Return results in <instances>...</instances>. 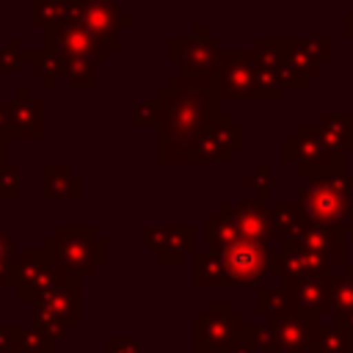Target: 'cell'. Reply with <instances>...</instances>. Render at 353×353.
Listing matches in <instances>:
<instances>
[{
	"label": "cell",
	"mask_w": 353,
	"mask_h": 353,
	"mask_svg": "<svg viewBox=\"0 0 353 353\" xmlns=\"http://www.w3.org/2000/svg\"><path fill=\"white\" fill-rule=\"evenodd\" d=\"M243 328L245 320L229 301H210L207 312L196 314V347L221 353Z\"/></svg>",
	"instance_id": "8"
},
{
	"label": "cell",
	"mask_w": 353,
	"mask_h": 353,
	"mask_svg": "<svg viewBox=\"0 0 353 353\" xmlns=\"http://www.w3.org/2000/svg\"><path fill=\"white\" fill-rule=\"evenodd\" d=\"M11 265H14V240L0 229V287H8Z\"/></svg>",
	"instance_id": "34"
},
{
	"label": "cell",
	"mask_w": 353,
	"mask_h": 353,
	"mask_svg": "<svg viewBox=\"0 0 353 353\" xmlns=\"http://www.w3.org/2000/svg\"><path fill=\"white\" fill-rule=\"evenodd\" d=\"M135 116H138V121H141V124H146V121H152V119H157V116H160V105H157V102H141Z\"/></svg>",
	"instance_id": "38"
},
{
	"label": "cell",
	"mask_w": 353,
	"mask_h": 353,
	"mask_svg": "<svg viewBox=\"0 0 353 353\" xmlns=\"http://www.w3.org/2000/svg\"><path fill=\"white\" fill-rule=\"evenodd\" d=\"M287 61L306 77L320 74L325 63L334 61V39L320 36V39H281Z\"/></svg>",
	"instance_id": "15"
},
{
	"label": "cell",
	"mask_w": 353,
	"mask_h": 353,
	"mask_svg": "<svg viewBox=\"0 0 353 353\" xmlns=\"http://www.w3.org/2000/svg\"><path fill=\"white\" fill-rule=\"evenodd\" d=\"M314 127L320 130L328 149L342 152V154L353 152V113L350 110H345V113H320Z\"/></svg>",
	"instance_id": "20"
},
{
	"label": "cell",
	"mask_w": 353,
	"mask_h": 353,
	"mask_svg": "<svg viewBox=\"0 0 353 353\" xmlns=\"http://www.w3.org/2000/svg\"><path fill=\"white\" fill-rule=\"evenodd\" d=\"M245 146V130L234 124L229 113H215L190 141L174 146L163 160H193V163H210V160H232Z\"/></svg>",
	"instance_id": "4"
},
{
	"label": "cell",
	"mask_w": 353,
	"mask_h": 353,
	"mask_svg": "<svg viewBox=\"0 0 353 353\" xmlns=\"http://www.w3.org/2000/svg\"><path fill=\"white\" fill-rule=\"evenodd\" d=\"M245 185L254 188V190H256V201L265 204V201L270 199V165H268V163H259L256 171L245 179Z\"/></svg>",
	"instance_id": "32"
},
{
	"label": "cell",
	"mask_w": 353,
	"mask_h": 353,
	"mask_svg": "<svg viewBox=\"0 0 353 353\" xmlns=\"http://www.w3.org/2000/svg\"><path fill=\"white\" fill-rule=\"evenodd\" d=\"M63 74L74 85H91L94 83V61H88V58H63Z\"/></svg>",
	"instance_id": "31"
},
{
	"label": "cell",
	"mask_w": 353,
	"mask_h": 353,
	"mask_svg": "<svg viewBox=\"0 0 353 353\" xmlns=\"http://www.w3.org/2000/svg\"><path fill=\"white\" fill-rule=\"evenodd\" d=\"M281 290L301 314H331V276H303L295 281H281Z\"/></svg>",
	"instance_id": "14"
},
{
	"label": "cell",
	"mask_w": 353,
	"mask_h": 353,
	"mask_svg": "<svg viewBox=\"0 0 353 353\" xmlns=\"http://www.w3.org/2000/svg\"><path fill=\"white\" fill-rule=\"evenodd\" d=\"M17 190H19V168L14 163H6L0 168V199L11 201L17 199Z\"/></svg>",
	"instance_id": "33"
},
{
	"label": "cell",
	"mask_w": 353,
	"mask_h": 353,
	"mask_svg": "<svg viewBox=\"0 0 353 353\" xmlns=\"http://www.w3.org/2000/svg\"><path fill=\"white\" fill-rule=\"evenodd\" d=\"M6 165V141H0V168Z\"/></svg>",
	"instance_id": "41"
},
{
	"label": "cell",
	"mask_w": 353,
	"mask_h": 353,
	"mask_svg": "<svg viewBox=\"0 0 353 353\" xmlns=\"http://www.w3.org/2000/svg\"><path fill=\"white\" fill-rule=\"evenodd\" d=\"M256 309H259L262 314H268L270 320L295 312L292 301L287 298V292H284L281 287H265V290H259V292H256Z\"/></svg>",
	"instance_id": "25"
},
{
	"label": "cell",
	"mask_w": 353,
	"mask_h": 353,
	"mask_svg": "<svg viewBox=\"0 0 353 353\" xmlns=\"http://www.w3.org/2000/svg\"><path fill=\"white\" fill-rule=\"evenodd\" d=\"M108 353H141V345L130 342V339H110L108 342Z\"/></svg>",
	"instance_id": "37"
},
{
	"label": "cell",
	"mask_w": 353,
	"mask_h": 353,
	"mask_svg": "<svg viewBox=\"0 0 353 353\" xmlns=\"http://www.w3.org/2000/svg\"><path fill=\"white\" fill-rule=\"evenodd\" d=\"M44 39H47V50L55 52L58 58H88L97 63L108 55V44L99 41L94 33H88L77 22L44 28Z\"/></svg>",
	"instance_id": "11"
},
{
	"label": "cell",
	"mask_w": 353,
	"mask_h": 353,
	"mask_svg": "<svg viewBox=\"0 0 353 353\" xmlns=\"http://www.w3.org/2000/svg\"><path fill=\"white\" fill-rule=\"evenodd\" d=\"M320 328V317L312 314H301V312H290L284 317H276L268 323V342L270 350H281V353H309L312 336Z\"/></svg>",
	"instance_id": "12"
},
{
	"label": "cell",
	"mask_w": 353,
	"mask_h": 353,
	"mask_svg": "<svg viewBox=\"0 0 353 353\" xmlns=\"http://www.w3.org/2000/svg\"><path fill=\"white\" fill-rule=\"evenodd\" d=\"M160 146H179L185 141H190L218 110V99L210 94L207 83L199 80H188V77H176L171 85H165L160 91Z\"/></svg>",
	"instance_id": "1"
},
{
	"label": "cell",
	"mask_w": 353,
	"mask_h": 353,
	"mask_svg": "<svg viewBox=\"0 0 353 353\" xmlns=\"http://www.w3.org/2000/svg\"><path fill=\"white\" fill-rule=\"evenodd\" d=\"M44 196L52 201L61 199H77L80 196V179L66 171V165H47L44 168Z\"/></svg>",
	"instance_id": "24"
},
{
	"label": "cell",
	"mask_w": 353,
	"mask_h": 353,
	"mask_svg": "<svg viewBox=\"0 0 353 353\" xmlns=\"http://www.w3.org/2000/svg\"><path fill=\"white\" fill-rule=\"evenodd\" d=\"M61 279V270L52 268L44 251H25L14 259L8 273V287H17L19 298L39 301L44 292H50Z\"/></svg>",
	"instance_id": "9"
},
{
	"label": "cell",
	"mask_w": 353,
	"mask_h": 353,
	"mask_svg": "<svg viewBox=\"0 0 353 353\" xmlns=\"http://www.w3.org/2000/svg\"><path fill=\"white\" fill-rule=\"evenodd\" d=\"M298 207L312 226H345L353 212V176L339 174L328 179H312L298 190Z\"/></svg>",
	"instance_id": "3"
},
{
	"label": "cell",
	"mask_w": 353,
	"mask_h": 353,
	"mask_svg": "<svg viewBox=\"0 0 353 353\" xmlns=\"http://www.w3.org/2000/svg\"><path fill=\"white\" fill-rule=\"evenodd\" d=\"M146 240L149 245L154 248V254L163 259V262H171V259H179L185 248L193 245V229L190 226H146Z\"/></svg>",
	"instance_id": "19"
},
{
	"label": "cell",
	"mask_w": 353,
	"mask_h": 353,
	"mask_svg": "<svg viewBox=\"0 0 353 353\" xmlns=\"http://www.w3.org/2000/svg\"><path fill=\"white\" fill-rule=\"evenodd\" d=\"M33 22L47 28L72 22V3H33Z\"/></svg>",
	"instance_id": "29"
},
{
	"label": "cell",
	"mask_w": 353,
	"mask_h": 353,
	"mask_svg": "<svg viewBox=\"0 0 353 353\" xmlns=\"http://www.w3.org/2000/svg\"><path fill=\"white\" fill-rule=\"evenodd\" d=\"M237 240H240V232H237V223H234V204L223 201L221 210L207 218V243H210L207 251L221 254Z\"/></svg>",
	"instance_id": "21"
},
{
	"label": "cell",
	"mask_w": 353,
	"mask_h": 353,
	"mask_svg": "<svg viewBox=\"0 0 353 353\" xmlns=\"http://www.w3.org/2000/svg\"><path fill=\"white\" fill-rule=\"evenodd\" d=\"M22 58H25V52H19L17 39H8L6 50H0V74H6V72H11V69H17V66L22 63Z\"/></svg>",
	"instance_id": "35"
},
{
	"label": "cell",
	"mask_w": 353,
	"mask_h": 353,
	"mask_svg": "<svg viewBox=\"0 0 353 353\" xmlns=\"http://www.w3.org/2000/svg\"><path fill=\"white\" fill-rule=\"evenodd\" d=\"M234 223H237V232H240L243 240L262 243V245H268L273 240V226H270L268 204H259V201L234 204Z\"/></svg>",
	"instance_id": "17"
},
{
	"label": "cell",
	"mask_w": 353,
	"mask_h": 353,
	"mask_svg": "<svg viewBox=\"0 0 353 353\" xmlns=\"http://www.w3.org/2000/svg\"><path fill=\"white\" fill-rule=\"evenodd\" d=\"M342 276H345V279H350V281H353V262H347V265H345V273H342Z\"/></svg>",
	"instance_id": "40"
},
{
	"label": "cell",
	"mask_w": 353,
	"mask_h": 353,
	"mask_svg": "<svg viewBox=\"0 0 353 353\" xmlns=\"http://www.w3.org/2000/svg\"><path fill=\"white\" fill-rule=\"evenodd\" d=\"M331 328H336L342 336H347L353 342V309L347 312H334L331 314Z\"/></svg>",
	"instance_id": "36"
},
{
	"label": "cell",
	"mask_w": 353,
	"mask_h": 353,
	"mask_svg": "<svg viewBox=\"0 0 353 353\" xmlns=\"http://www.w3.org/2000/svg\"><path fill=\"white\" fill-rule=\"evenodd\" d=\"M268 331L265 328H243L221 353H268Z\"/></svg>",
	"instance_id": "27"
},
{
	"label": "cell",
	"mask_w": 353,
	"mask_h": 353,
	"mask_svg": "<svg viewBox=\"0 0 353 353\" xmlns=\"http://www.w3.org/2000/svg\"><path fill=\"white\" fill-rule=\"evenodd\" d=\"M281 245H298V248H306L312 254H320L325 259H331L334 265H345L347 259V245H345V226H312L306 223L301 229V234L295 240H287Z\"/></svg>",
	"instance_id": "16"
},
{
	"label": "cell",
	"mask_w": 353,
	"mask_h": 353,
	"mask_svg": "<svg viewBox=\"0 0 353 353\" xmlns=\"http://www.w3.org/2000/svg\"><path fill=\"white\" fill-rule=\"evenodd\" d=\"M171 61H176L182 66V74L179 77L207 83L210 74L218 69L221 44H218V39H212L207 33V28H196L193 36L174 39L171 41Z\"/></svg>",
	"instance_id": "7"
},
{
	"label": "cell",
	"mask_w": 353,
	"mask_h": 353,
	"mask_svg": "<svg viewBox=\"0 0 353 353\" xmlns=\"http://www.w3.org/2000/svg\"><path fill=\"white\" fill-rule=\"evenodd\" d=\"M309 353H353V342L331 325H320L312 336Z\"/></svg>",
	"instance_id": "26"
},
{
	"label": "cell",
	"mask_w": 353,
	"mask_h": 353,
	"mask_svg": "<svg viewBox=\"0 0 353 353\" xmlns=\"http://www.w3.org/2000/svg\"><path fill=\"white\" fill-rule=\"evenodd\" d=\"M207 88L215 99H256V58L254 52H221L218 69L210 74Z\"/></svg>",
	"instance_id": "6"
},
{
	"label": "cell",
	"mask_w": 353,
	"mask_h": 353,
	"mask_svg": "<svg viewBox=\"0 0 353 353\" xmlns=\"http://www.w3.org/2000/svg\"><path fill=\"white\" fill-rule=\"evenodd\" d=\"M353 309V281L345 276H331V314Z\"/></svg>",
	"instance_id": "30"
},
{
	"label": "cell",
	"mask_w": 353,
	"mask_h": 353,
	"mask_svg": "<svg viewBox=\"0 0 353 353\" xmlns=\"http://www.w3.org/2000/svg\"><path fill=\"white\" fill-rule=\"evenodd\" d=\"M44 254L55 270L66 276H85L105 259V240H99L91 226H58L55 237L47 240Z\"/></svg>",
	"instance_id": "5"
},
{
	"label": "cell",
	"mask_w": 353,
	"mask_h": 353,
	"mask_svg": "<svg viewBox=\"0 0 353 353\" xmlns=\"http://www.w3.org/2000/svg\"><path fill=\"white\" fill-rule=\"evenodd\" d=\"M268 212H270L273 240H279V243L295 240L301 234V229L306 226V218H303L298 201H270Z\"/></svg>",
	"instance_id": "22"
},
{
	"label": "cell",
	"mask_w": 353,
	"mask_h": 353,
	"mask_svg": "<svg viewBox=\"0 0 353 353\" xmlns=\"http://www.w3.org/2000/svg\"><path fill=\"white\" fill-rule=\"evenodd\" d=\"M345 36H350V39H353V8L345 14Z\"/></svg>",
	"instance_id": "39"
},
{
	"label": "cell",
	"mask_w": 353,
	"mask_h": 353,
	"mask_svg": "<svg viewBox=\"0 0 353 353\" xmlns=\"http://www.w3.org/2000/svg\"><path fill=\"white\" fill-rule=\"evenodd\" d=\"M25 58L30 61L33 72H36L39 77H44V83H47V85H55L58 74H63V58H58V55H55V52H50V50L25 52Z\"/></svg>",
	"instance_id": "28"
},
{
	"label": "cell",
	"mask_w": 353,
	"mask_h": 353,
	"mask_svg": "<svg viewBox=\"0 0 353 353\" xmlns=\"http://www.w3.org/2000/svg\"><path fill=\"white\" fill-rule=\"evenodd\" d=\"M193 279H196V287L201 290H210V287H229V279H226V268H223V259L221 254H212V251H196V259H193Z\"/></svg>",
	"instance_id": "23"
},
{
	"label": "cell",
	"mask_w": 353,
	"mask_h": 353,
	"mask_svg": "<svg viewBox=\"0 0 353 353\" xmlns=\"http://www.w3.org/2000/svg\"><path fill=\"white\" fill-rule=\"evenodd\" d=\"M281 160L309 182L345 174V154L328 149L314 124H298L292 135L281 141Z\"/></svg>",
	"instance_id": "2"
},
{
	"label": "cell",
	"mask_w": 353,
	"mask_h": 353,
	"mask_svg": "<svg viewBox=\"0 0 353 353\" xmlns=\"http://www.w3.org/2000/svg\"><path fill=\"white\" fill-rule=\"evenodd\" d=\"M268 256H270L268 245L251 243V240H243V237L237 243H232L226 251H221L229 287H251V284H256L268 273Z\"/></svg>",
	"instance_id": "10"
},
{
	"label": "cell",
	"mask_w": 353,
	"mask_h": 353,
	"mask_svg": "<svg viewBox=\"0 0 353 353\" xmlns=\"http://www.w3.org/2000/svg\"><path fill=\"white\" fill-rule=\"evenodd\" d=\"M268 353H270V350H268Z\"/></svg>",
	"instance_id": "43"
},
{
	"label": "cell",
	"mask_w": 353,
	"mask_h": 353,
	"mask_svg": "<svg viewBox=\"0 0 353 353\" xmlns=\"http://www.w3.org/2000/svg\"><path fill=\"white\" fill-rule=\"evenodd\" d=\"M28 353H52V350H28Z\"/></svg>",
	"instance_id": "42"
},
{
	"label": "cell",
	"mask_w": 353,
	"mask_h": 353,
	"mask_svg": "<svg viewBox=\"0 0 353 353\" xmlns=\"http://www.w3.org/2000/svg\"><path fill=\"white\" fill-rule=\"evenodd\" d=\"M72 22L83 25L108 47H116V30L130 22V14L116 3H72Z\"/></svg>",
	"instance_id": "13"
},
{
	"label": "cell",
	"mask_w": 353,
	"mask_h": 353,
	"mask_svg": "<svg viewBox=\"0 0 353 353\" xmlns=\"http://www.w3.org/2000/svg\"><path fill=\"white\" fill-rule=\"evenodd\" d=\"M6 110L11 119V135H41V102H36L28 88H22L17 99L6 102Z\"/></svg>",
	"instance_id": "18"
}]
</instances>
